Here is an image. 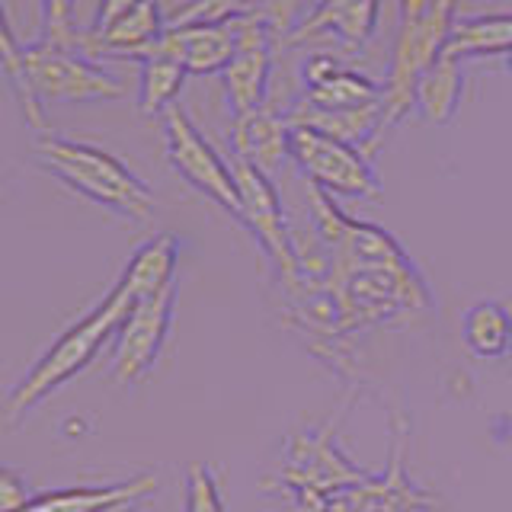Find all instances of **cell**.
Here are the masks:
<instances>
[{"label":"cell","instance_id":"obj_13","mask_svg":"<svg viewBox=\"0 0 512 512\" xmlns=\"http://www.w3.org/2000/svg\"><path fill=\"white\" fill-rule=\"evenodd\" d=\"M154 52L176 58L186 74H221L237 52V26H167Z\"/></svg>","mask_w":512,"mask_h":512},{"label":"cell","instance_id":"obj_12","mask_svg":"<svg viewBox=\"0 0 512 512\" xmlns=\"http://www.w3.org/2000/svg\"><path fill=\"white\" fill-rule=\"evenodd\" d=\"M288 135H292L288 116L266 103L263 109L234 119L231 154L234 160H244V164L266 173L272 180L288 160Z\"/></svg>","mask_w":512,"mask_h":512},{"label":"cell","instance_id":"obj_30","mask_svg":"<svg viewBox=\"0 0 512 512\" xmlns=\"http://www.w3.org/2000/svg\"><path fill=\"white\" fill-rule=\"evenodd\" d=\"M509 64H512V52H509Z\"/></svg>","mask_w":512,"mask_h":512},{"label":"cell","instance_id":"obj_15","mask_svg":"<svg viewBox=\"0 0 512 512\" xmlns=\"http://www.w3.org/2000/svg\"><path fill=\"white\" fill-rule=\"evenodd\" d=\"M157 490L154 474H138L132 480L103 487H68V490H48L32 496L23 512H106L119 503H141Z\"/></svg>","mask_w":512,"mask_h":512},{"label":"cell","instance_id":"obj_29","mask_svg":"<svg viewBox=\"0 0 512 512\" xmlns=\"http://www.w3.org/2000/svg\"><path fill=\"white\" fill-rule=\"evenodd\" d=\"M0 189H4V176H0Z\"/></svg>","mask_w":512,"mask_h":512},{"label":"cell","instance_id":"obj_1","mask_svg":"<svg viewBox=\"0 0 512 512\" xmlns=\"http://www.w3.org/2000/svg\"><path fill=\"white\" fill-rule=\"evenodd\" d=\"M132 304H135L132 295L116 282L112 292L96 304L87 317H80L77 324L64 330L58 340L42 352L39 362L23 375V381L10 391L4 404L7 423L20 426L39 404H45L58 388H64L71 378L84 372V368L103 352V346L109 340H116V330Z\"/></svg>","mask_w":512,"mask_h":512},{"label":"cell","instance_id":"obj_28","mask_svg":"<svg viewBox=\"0 0 512 512\" xmlns=\"http://www.w3.org/2000/svg\"><path fill=\"white\" fill-rule=\"evenodd\" d=\"M416 512H432V506H429V509H416Z\"/></svg>","mask_w":512,"mask_h":512},{"label":"cell","instance_id":"obj_21","mask_svg":"<svg viewBox=\"0 0 512 512\" xmlns=\"http://www.w3.org/2000/svg\"><path fill=\"white\" fill-rule=\"evenodd\" d=\"M0 68H4L10 87L16 93V100H20V109H23V119L29 128H36V135L45 132V119L36 112L29 100V87H26V68H23V45L16 42L13 29H10V20L4 7H0Z\"/></svg>","mask_w":512,"mask_h":512},{"label":"cell","instance_id":"obj_8","mask_svg":"<svg viewBox=\"0 0 512 512\" xmlns=\"http://www.w3.org/2000/svg\"><path fill=\"white\" fill-rule=\"evenodd\" d=\"M362 480H368V474L336 452L324 432L292 439V448L285 452V484L295 490L298 506L308 512H324L336 493Z\"/></svg>","mask_w":512,"mask_h":512},{"label":"cell","instance_id":"obj_3","mask_svg":"<svg viewBox=\"0 0 512 512\" xmlns=\"http://www.w3.org/2000/svg\"><path fill=\"white\" fill-rule=\"evenodd\" d=\"M455 26V0H400V26L384 80L381 138L416 109V84L445 52Z\"/></svg>","mask_w":512,"mask_h":512},{"label":"cell","instance_id":"obj_14","mask_svg":"<svg viewBox=\"0 0 512 512\" xmlns=\"http://www.w3.org/2000/svg\"><path fill=\"white\" fill-rule=\"evenodd\" d=\"M381 13V0H320L288 42H308V39H340L349 48H362L375 36Z\"/></svg>","mask_w":512,"mask_h":512},{"label":"cell","instance_id":"obj_5","mask_svg":"<svg viewBox=\"0 0 512 512\" xmlns=\"http://www.w3.org/2000/svg\"><path fill=\"white\" fill-rule=\"evenodd\" d=\"M288 157L308 176L311 186L327 196L346 199H378L381 180L365 151L356 144L340 141L327 132H317L311 125H292L288 135Z\"/></svg>","mask_w":512,"mask_h":512},{"label":"cell","instance_id":"obj_7","mask_svg":"<svg viewBox=\"0 0 512 512\" xmlns=\"http://www.w3.org/2000/svg\"><path fill=\"white\" fill-rule=\"evenodd\" d=\"M231 167H234V180L240 192V224L260 240V247L269 253V260L276 263L282 279L295 285L301 279V260L295 253L292 234H288V221H285L276 186H272L266 173L253 170L244 160L231 157Z\"/></svg>","mask_w":512,"mask_h":512},{"label":"cell","instance_id":"obj_19","mask_svg":"<svg viewBox=\"0 0 512 512\" xmlns=\"http://www.w3.org/2000/svg\"><path fill=\"white\" fill-rule=\"evenodd\" d=\"M186 68L170 55L151 52L144 61H138V112L141 116H164L170 106H176L186 84Z\"/></svg>","mask_w":512,"mask_h":512},{"label":"cell","instance_id":"obj_16","mask_svg":"<svg viewBox=\"0 0 512 512\" xmlns=\"http://www.w3.org/2000/svg\"><path fill=\"white\" fill-rule=\"evenodd\" d=\"M176 263H180V240L176 234H157L132 253V260L125 263L119 276V285L132 295V301L151 298L173 285Z\"/></svg>","mask_w":512,"mask_h":512},{"label":"cell","instance_id":"obj_22","mask_svg":"<svg viewBox=\"0 0 512 512\" xmlns=\"http://www.w3.org/2000/svg\"><path fill=\"white\" fill-rule=\"evenodd\" d=\"M183 512H224L218 480H215V474H212L208 464H189Z\"/></svg>","mask_w":512,"mask_h":512},{"label":"cell","instance_id":"obj_11","mask_svg":"<svg viewBox=\"0 0 512 512\" xmlns=\"http://www.w3.org/2000/svg\"><path fill=\"white\" fill-rule=\"evenodd\" d=\"M237 52L228 68L221 71L224 80V100L234 112V119L247 116L266 106L269 90V71H272V48L279 42L272 39L269 26L260 16H247L237 20Z\"/></svg>","mask_w":512,"mask_h":512},{"label":"cell","instance_id":"obj_18","mask_svg":"<svg viewBox=\"0 0 512 512\" xmlns=\"http://www.w3.org/2000/svg\"><path fill=\"white\" fill-rule=\"evenodd\" d=\"M461 58L452 55H439L436 64L420 77L416 84V109L423 112V119L432 125H448L455 119V112L461 106V93H464V71H461Z\"/></svg>","mask_w":512,"mask_h":512},{"label":"cell","instance_id":"obj_25","mask_svg":"<svg viewBox=\"0 0 512 512\" xmlns=\"http://www.w3.org/2000/svg\"><path fill=\"white\" fill-rule=\"evenodd\" d=\"M138 4H141V0H100V4H96V13H93L90 32H100V29L112 26L119 16H125L128 10H135Z\"/></svg>","mask_w":512,"mask_h":512},{"label":"cell","instance_id":"obj_20","mask_svg":"<svg viewBox=\"0 0 512 512\" xmlns=\"http://www.w3.org/2000/svg\"><path fill=\"white\" fill-rule=\"evenodd\" d=\"M464 343L477 359H503L512 352V324L506 304L500 301H477L464 311Z\"/></svg>","mask_w":512,"mask_h":512},{"label":"cell","instance_id":"obj_9","mask_svg":"<svg viewBox=\"0 0 512 512\" xmlns=\"http://www.w3.org/2000/svg\"><path fill=\"white\" fill-rule=\"evenodd\" d=\"M176 285L151 298H141L128 308L125 320L112 340V375L122 384H138L157 365L160 349L173 324Z\"/></svg>","mask_w":512,"mask_h":512},{"label":"cell","instance_id":"obj_17","mask_svg":"<svg viewBox=\"0 0 512 512\" xmlns=\"http://www.w3.org/2000/svg\"><path fill=\"white\" fill-rule=\"evenodd\" d=\"M512 52V13H480L468 20H455L445 55L452 58H487Z\"/></svg>","mask_w":512,"mask_h":512},{"label":"cell","instance_id":"obj_2","mask_svg":"<svg viewBox=\"0 0 512 512\" xmlns=\"http://www.w3.org/2000/svg\"><path fill=\"white\" fill-rule=\"evenodd\" d=\"M32 148H36L39 167L52 173L58 183L74 189L77 196L132 221H148L154 215L151 186L135 170H128L116 154L100 148V144L42 132L36 135Z\"/></svg>","mask_w":512,"mask_h":512},{"label":"cell","instance_id":"obj_6","mask_svg":"<svg viewBox=\"0 0 512 512\" xmlns=\"http://www.w3.org/2000/svg\"><path fill=\"white\" fill-rule=\"evenodd\" d=\"M160 125H164V148L170 167L192 189L202 192V196H208L231 218L240 221V192L234 180V167L212 148V141L199 132L196 122L189 119V112L176 103L160 116Z\"/></svg>","mask_w":512,"mask_h":512},{"label":"cell","instance_id":"obj_27","mask_svg":"<svg viewBox=\"0 0 512 512\" xmlns=\"http://www.w3.org/2000/svg\"><path fill=\"white\" fill-rule=\"evenodd\" d=\"M503 304H506V314H509V324H512V295H509V298H506Z\"/></svg>","mask_w":512,"mask_h":512},{"label":"cell","instance_id":"obj_23","mask_svg":"<svg viewBox=\"0 0 512 512\" xmlns=\"http://www.w3.org/2000/svg\"><path fill=\"white\" fill-rule=\"evenodd\" d=\"M74 7L77 0H39V23H42L39 36L77 48L80 29L74 26Z\"/></svg>","mask_w":512,"mask_h":512},{"label":"cell","instance_id":"obj_10","mask_svg":"<svg viewBox=\"0 0 512 512\" xmlns=\"http://www.w3.org/2000/svg\"><path fill=\"white\" fill-rule=\"evenodd\" d=\"M304 96L295 103L298 112H320V116H343V112L384 109V84L346 68L333 55H311L301 68Z\"/></svg>","mask_w":512,"mask_h":512},{"label":"cell","instance_id":"obj_26","mask_svg":"<svg viewBox=\"0 0 512 512\" xmlns=\"http://www.w3.org/2000/svg\"><path fill=\"white\" fill-rule=\"evenodd\" d=\"M135 509H138V503H119V506H112L106 512H135Z\"/></svg>","mask_w":512,"mask_h":512},{"label":"cell","instance_id":"obj_4","mask_svg":"<svg viewBox=\"0 0 512 512\" xmlns=\"http://www.w3.org/2000/svg\"><path fill=\"white\" fill-rule=\"evenodd\" d=\"M26 87L36 112L45 119V106H74V103H109L122 100L125 84L106 71L100 61L84 55L74 45L39 36L23 45Z\"/></svg>","mask_w":512,"mask_h":512},{"label":"cell","instance_id":"obj_24","mask_svg":"<svg viewBox=\"0 0 512 512\" xmlns=\"http://www.w3.org/2000/svg\"><path fill=\"white\" fill-rule=\"evenodd\" d=\"M29 500L26 480L10 468H0V512H23Z\"/></svg>","mask_w":512,"mask_h":512}]
</instances>
